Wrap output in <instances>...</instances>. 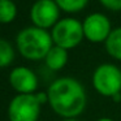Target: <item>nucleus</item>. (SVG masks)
<instances>
[{"label": "nucleus", "instance_id": "a211bd4d", "mask_svg": "<svg viewBox=\"0 0 121 121\" xmlns=\"http://www.w3.org/2000/svg\"><path fill=\"white\" fill-rule=\"evenodd\" d=\"M35 1H38V0H35Z\"/></svg>", "mask_w": 121, "mask_h": 121}, {"label": "nucleus", "instance_id": "dca6fc26", "mask_svg": "<svg viewBox=\"0 0 121 121\" xmlns=\"http://www.w3.org/2000/svg\"><path fill=\"white\" fill-rule=\"evenodd\" d=\"M61 121H79L78 118H63Z\"/></svg>", "mask_w": 121, "mask_h": 121}, {"label": "nucleus", "instance_id": "f3484780", "mask_svg": "<svg viewBox=\"0 0 121 121\" xmlns=\"http://www.w3.org/2000/svg\"><path fill=\"white\" fill-rule=\"evenodd\" d=\"M98 121H113L112 118H108V117H103V118H99Z\"/></svg>", "mask_w": 121, "mask_h": 121}, {"label": "nucleus", "instance_id": "f03ea898", "mask_svg": "<svg viewBox=\"0 0 121 121\" xmlns=\"http://www.w3.org/2000/svg\"><path fill=\"white\" fill-rule=\"evenodd\" d=\"M52 46L53 40L51 33L37 26L24 27L16 37V48L20 55L31 61L44 60Z\"/></svg>", "mask_w": 121, "mask_h": 121}, {"label": "nucleus", "instance_id": "39448f33", "mask_svg": "<svg viewBox=\"0 0 121 121\" xmlns=\"http://www.w3.org/2000/svg\"><path fill=\"white\" fill-rule=\"evenodd\" d=\"M42 104L35 94H17L8 104L9 121H38Z\"/></svg>", "mask_w": 121, "mask_h": 121}, {"label": "nucleus", "instance_id": "20e7f679", "mask_svg": "<svg viewBox=\"0 0 121 121\" xmlns=\"http://www.w3.org/2000/svg\"><path fill=\"white\" fill-rule=\"evenodd\" d=\"M91 82L98 94L113 98L121 92V69L111 63L100 64L92 73Z\"/></svg>", "mask_w": 121, "mask_h": 121}, {"label": "nucleus", "instance_id": "f257e3e1", "mask_svg": "<svg viewBox=\"0 0 121 121\" xmlns=\"http://www.w3.org/2000/svg\"><path fill=\"white\" fill-rule=\"evenodd\" d=\"M48 104L52 111L63 118H77L87 104L83 85L73 77H60L47 89Z\"/></svg>", "mask_w": 121, "mask_h": 121}, {"label": "nucleus", "instance_id": "1a4fd4ad", "mask_svg": "<svg viewBox=\"0 0 121 121\" xmlns=\"http://www.w3.org/2000/svg\"><path fill=\"white\" fill-rule=\"evenodd\" d=\"M68 59H69L68 51L61 48V47H59V46L53 44L52 48H51V50L48 51V53L46 55L44 64L50 70L57 72V70H61V69L66 65Z\"/></svg>", "mask_w": 121, "mask_h": 121}, {"label": "nucleus", "instance_id": "7ed1b4c3", "mask_svg": "<svg viewBox=\"0 0 121 121\" xmlns=\"http://www.w3.org/2000/svg\"><path fill=\"white\" fill-rule=\"evenodd\" d=\"M53 44L69 51L76 48L85 39L82 22L73 17L60 18L59 22L51 29Z\"/></svg>", "mask_w": 121, "mask_h": 121}, {"label": "nucleus", "instance_id": "2eb2a0df", "mask_svg": "<svg viewBox=\"0 0 121 121\" xmlns=\"http://www.w3.org/2000/svg\"><path fill=\"white\" fill-rule=\"evenodd\" d=\"M112 99H113V102H116V103H117V102H121V92H120V94H116L115 96L112 98Z\"/></svg>", "mask_w": 121, "mask_h": 121}, {"label": "nucleus", "instance_id": "ddd939ff", "mask_svg": "<svg viewBox=\"0 0 121 121\" xmlns=\"http://www.w3.org/2000/svg\"><path fill=\"white\" fill-rule=\"evenodd\" d=\"M60 11L65 13H78L89 4V0H55Z\"/></svg>", "mask_w": 121, "mask_h": 121}, {"label": "nucleus", "instance_id": "4468645a", "mask_svg": "<svg viewBox=\"0 0 121 121\" xmlns=\"http://www.w3.org/2000/svg\"><path fill=\"white\" fill-rule=\"evenodd\" d=\"M99 3L108 11L112 12L121 11V0H99Z\"/></svg>", "mask_w": 121, "mask_h": 121}, {"label": "nucleus", "instance_id": "f8f14e48", "mask_svg": "<svg viewBox=\"0 0 121 121\" xmlns=\"http://www.w3.org/2000/svg\"><path fill=\"white\" fill-rule=\"evenodd\" d=\"M14 56H16V52H14L12 43L0 38V68L9 66L13 63Z\"/></svg>", "mask_w": 121, "mask_h": 121}, {"label": "nucleus", "instance_id": "9d476101", "mask_svg": "<svg viewBox=\"0 0 121 121\" xmlns=\"http://www.w3.org/2000/svg\"><path fill=\"white\" fill-rule=\"evenodd\" d=\"M104 48L111 57L121 61V26L112 29L107 40L104 42Z\"/></svg>", "mask_w": 121, "mask_h": 121}, {"label": "nucleus", "instance_id": "9b49d317", "mask_svg": "<svg viewBox=\"0 0 121 121\" xmlns=\"http://www.w3.org/2000/svg\"><path fill=\"white\" fill-rule=\"evenodd\" d=\"M17 17V5L13 0H0V24H11Z\"/></svg>", "mask_w": 121, "mask_h": 121}, {"label": "nucleus", "instance_id": "423d86ee", "mask_svg": "<svg viewBox=\"0 0 121 121\" xmlns=\"http://www.w3.org/2000/svg\"><path fill=\"white\" fill-rule=\"evenodd\" d=\"M60 12L55 0H38L30 8V20L33 26L48 30L59 22Z\"/></svg>", "mask_w": 121, "mask_h": 121}, {"label": "nucleus", "instance_id": "0eeeda50", "mask_svg": "<svg viewBox=\"0 0 121 121\" xmlns=\"http://www.w3.org/2000/svg\"><path fill=\"white\" fill-rule=\"evenodd\" d=\"M85 39L91 43H104L112 31L111 21L103 13H90L82 22Z\"/></svg>", "mask_w": 121, "mask_h": 121}, {"label": "nucleus", "instance_id": "6e6552de", "mask_svg": "<svg viewBox=\"0 0 121 121\" xmlns=\"http://www.w3.org/2000/svg\"><path fill=\"white\" fill-rule=\"evenodd\" d=\"M9 83L17 94H35L38 77L27 66H16L9 73Z\"/></svg>", "mask_w": 121, "mask_h": 121}]
</instances>
